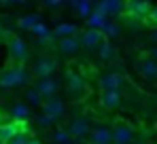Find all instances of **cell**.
<instances>
[{
	"label": "cell",
	"instance_id": "cell-30",
	"mask_svg": "<svg viewBox=\"0 0 157 144\" xmlns=\"http://www.w3.org/2000/svg\"><path fill=\"white\" fill-rule=\"evenodd\" d=\"M149 17H151V24H155V25H157V9H153V11L149 13Z\"/></svg>",
	"mask_w": 157,
	"mask_h": 144
},
{
	"label": "cell",
	"instance_id": "cell-12",
	"mask_svg": "<svg viewBox=\"0 0 157 144\" xmlns=\"http://www.w3.org/2000/svg\"><path fill=\"white\" fill-rule=\"evenodd\" d=\"M68 131H70L72 140H83V138H87V131H89V121L83 119V117L72 119L70 127H68Z\"/></svg>",
	"mask_w": 157,
	"mask_h": 144
},
{
	"label": "cell",
	"instance_id": "cell-34",
	"mask_svg": "<svg viewBox=\"0 0 157 144\" xmlns=\"http://www.w3.org/2000/svg\"><path fill=\"white\" fill-rule=\"evenodd\" d=\"M28 144H40V142H38V140H32V138H30V140H28Z\"/></svg>",
	"mask_w": 157,
	"mask_h": 144
},
{
	"label": "cell",
	"instance_id": "cell-18",
	"mask_svg": "<svg viewBox=\"0 0 157 144\" xmlns=\"http://www.w3.org/2000/svg\"><path fill=\"white\" fill-rule=\"evenodd\" d=\"M78 28L75 24H59L55 30H53V38L57 36V38H62V36H72V34H77Z\"/></svg>",
	"mask_w": 157,
	"mask_h": 144
},
{
	"label": "cell",
	"instance_id": "cell-1",
	"mask_svg": "<svg viewBox=\"0 0 157 144\" xmlns=\"http://www.w3.org/2000/svg\"><path fill=\"white\" fill-rule=\"evenodd\" d=\"M28 81H30V74L21 64H17V66H13V68H9V70H4L0 74V87H4V89L26 85Z\"/></svg>",
	"mask_w": 157,
	"mask_h": 144
},
{
	"label": "cell",
	"instance_id": "cell-17",
	"mask_svg": "<svg viewBox=\"0 0 157 144\" xmlns=\"http://www.w3.org/2000/svg\"><path fill=\"white\" fill-rule=\"evenodd\" d=\"M32 32L36 34V38H38V43H43V45H47L49 40H51V32H49V28L43 24V21H36V24L32 25Z\"/></svg>",
	"mask_w": 157,
	"mask_h": 144
},
{
	"label": "cell",
	"instance_id": "cell-31",
	"mask_svg": "<svg viewBox=\"0 0 157 144\" xmlns=\"http://www.w3.org/2000/svg\"><path fill=\"white\" fill-rule=\"evenodd\" d=\"M147 55H149L151 59H155V62H157V49H151V51H147Z\"/></svg>",
	"mask_w": 157,
	"mask_h": 144
},
{
	"label": "cell",
	"instance_id": "cell-38",
	"mask_svg": "<svg viewBox=\"0 0 157 144\" xmlns=\"http://www.w3.org/2000/svg\"><path fill=\"white\" fill-rule=\"evenodd\" d=\"M0 36H2V32H0Z\"/></svg>",
	"mask_w": 157,
	"mask_h": 144
},
{
	"label": "cell",
	"instance_id": "cell-5",
	"mask_svg": "<svg viewBox=\"0 0 157 144\" xmlns=\"http://www.w3.org/2000/svg\"><path fill=\"white\" fill-rule=\"evenodd\" d=\"M38 91H40V96L43 97H49V96H55L59 89H62V83H59V78H55V76H40L38 81H36V85H34Z\"/></svg>",
	"mask_w": 157,
	"mask_h": 144
},
{
	"label": "cell",
	"instance_id": "cell-21",
	"mask_svg": "<svg viewBox=\"0 0 157 144\" xmlns=\"http://www.w3.org/2000/svg\"><path fill=\"white\" fill-rule=\"evenodd\" d=\"M53 142L55 144H72V136L68 129H55L53 131Z\"/></svg>",
	"mask_w": 157,
	"mask_h": 144
},
{
	"label": "cell",
	"instance_id": "cell-39",
	"mask_svg": "<svg viewBox=\"0 0 157 144\" xmlns=\"http://www.w3.org/2000/svg\"><path fill=\"white\" fill-rule=\"evenodd\" d=\"M0 144H2V142H0Z\"/></svg>",
	"mask_w": 157,
	"mask_h": 144
},
{
	"label": "cell",
	"instance_id": "cell-7",
	"mask_svg": "<svg viewBox=\"0 0 157 144\" xmlns=\"http://www.w3.org/2000/svg\"><path fill=\"white\" fill-rule=\"evenodd\" d=\"M87 142L89 144H113L110 127H104V125L89 127V131H87Z\"/></svg>",
	"mask_w": 157,
	"mask_h": 144
},
{
	"label": "cell",
	"instance_id": "cell-11",
	"mask_svg": "<svg viewBox=\"0 0 157 144\" xmlns=\"http://www.w3.org/2000/svg\"><path fill=\"white\" fill-rule=\"evenodd\" d=\"M57 49H59V53H64V55H77L78 51H81V40H78V36H62L59 38V43H57Z\"/></svg>",
	"mask_w": 157,
	"mask_h": 144
},
{
	"label": "cell",
	"instance_id": "cell-9",
	"mask_svg": "<svg viewBox=\"0 0 157 144\" xmlns=\"http://www.w3.org/2000/svg\"><path fill=\"white\" fill-rule=\"evenodd\" d=\"M9 53L17 64H24L28 59V45L19 38V36H11L9 38Z\"/></svg>",
	"mask_w": 157,
	"mask_h": 144
},
{
	"label": "cell",
	"instance_id": "cell-14",
	"mask_svg": "<svg viewBox=\"0 0 157 144\" xmlns=\"http://www.w3.org/2000/svg\"><path fill=\"white\" fill-rule=\"evenodd\" d=\"M128 13H130L132 17L142 19V17H149L151 6H149L147 0H130V2H128Z\"/></svg>",
	"mask_w": 157,
	"mask_h": 144
},
{
	"label": "cell",
	"instance_id": "cell-29",
	"mask_svg": "<svg viewBox=\"0 0 157 144\" xmlns=\"http://www.w3.org/2000/svg\"><path fill=\"white\" fill-rule=\"evenodd\" d=\"M62 2H66V0H45V4H47L49 9H57Z\"/></svg>",
	"mask_w": 157,
	"mask_h": 144
},
{
	"label": "cell",
	"instance_id": "cell-4",
	"mask_svg": "<svg viewBox=\"0 0 157 144\" xmlns=\"http://www.w3.org/2000/svg\"><path fill=\"white\" fill-rule=\"evenodd\" d=\"M57 68H59V64H57L55 57H40V59H36V64L32 66V74H34L36 78H40V76H51V74H55Z\"/></svg>",
	"mask_w": 157,
	"mask_h": 144
},
{
	"label": "cell",
	"instance_id": "cell-24",
	"mask_svg": "<svg viewBox=\"0 0 157 144\" xmlns=\"http://www.w3.org/2000/svg\"><path fill=\"white\" fill-rule=\"evenodd\" d=\"M36 21H40V15H26V17H21L17 21V25L24 28V30H32V25L36 24Z\"/></svg>",
	"mask_w": 157,
	"mask_h": 144
},
{
	"label": "cell",
	"instance_id": "cell-22",
	"mask_svg": "<svg viewBox=\"0 0 157 144\" xmlns=\"http://www.w3.org/2000/svg\"><path fill=\"white\" fill-rule=\"evenodd\" d=\"M11 115H13V119L24 121V119L30 117V106H28V104H15L13 110H11Z\"/></svg>",
	"mask_w": 157,
	"mask_h": 144
},
{
	"label": "cell",
	"instance_id": "cell-20",
	"mask_svg": "<svg viewBox=\"0 0 157 144\" xmlns=\"http://www.w3.org/2000/svg\"><path fill=\"white\" fill-rule=\"evenodd\" d=\"M98 51H100L98 57H100L102 62H110V59H113V47H110V43H108L106 38L98 45Z\"/></svg>",
	"mask_w": 157,
	"mask_h": 144
},
{
	"label": "cell",
	"instance_id": "cell-36",
	"mask_svg": "<svg viewBox=\"0 0 157 144\" xmlns=\"http://www.w3.org/2000/svg\"><path fill=\"white\" fill-rule=\"evenodd\" d=\"M2 2H13V0H2Z\"/></svg>",
	"mask_w": 157,
	"mask_h": 144
},
{
	"label": "cell",
	"instance_id": "cell-27",
	"mask_svg": "<svg viewBox=\"0 0 157 144\" xmlns=\"http://www.w3.org/2000/svg\"><path fill=\"white\" fill-rule=\"evenodd\" d=\"M77 11H78V15L87 17V15L91 13V2H85V0H81V2H77Z\"/></svg>",
	"mask_w": 157,
	"mask_h": 144
},
{
	"label": "cell",
	"instance_id": "cell-16",
	"mask_svg": "<svg viewBox=\"0 0 157 144\" xmlns=\"http://www.w3.org/2000/svg\"><path fill=\"white\" fill-rule=\"evenodd\" d=\"M100 102H102V106H104V108L115 110V108H119V106H121V93H119V91H102Z\"/></svg>",
	"mask_w": 157,
	"mask_h": 144
},
{
	"label": "cell",
	"instance_id": "cell-2",
	"mask_svg": "<svg viewBox=\"0 0 157 144\" xmlns=\"http://www.w3.org/2000/svg\"><path fill=\"white\" fill-rule=\"evenodd\" d=\"M64 89H66V93L68 97H81L85 93V81H83V76H78L75 70H66L64 74Z\"/></svg>",
	"mask_w": 157,
	"mask_h": 144
},
{
	"label": "cell",
	"instance_id": "cell-19",
	"mask_svg": "<svg viewBox=\"0 0 157 144\" xmlns=\"http://www.w3.org/2000/svg\"><path fill=\"white\" fill-rule=\"evenodd\" d=\"M106 21H108V19H106V15L98 13V11H96V13H89V15H87V25H89V28H98V30H102Z\"/></svg>",
	"mask_w": 157,
	"mask_h": 144
},
{
	"label": "cell",
	"instance_id": "cell-33",
	"mask_svg": "<svg viewBox=\"0 0 157 144\" xmlns=\"http://www.w3.org/2000/svg\"><path fill=\"white\" fill-rule=\"evenodd\" d=\"M151 38H153V43H155V45H157V30H155V32H153V36H151Z\"/></svg>",
	"mask_w": 157,
	"mask_h": 144
},
{
	"label": "cell",
	"instance_id": "cell-23",
	"mask_svg": "<svg viewBox=\"0 0 157 144\" xmlns=\"http://www.w3.org/2000/svg\"><path fill=\"white\" fill-rule=\"evenodd\" d=\"M26 100H28V104H32V106H40L45 97L40 96V91H38L36 87H30L26 91Z\"/></svg>",
	"mask_w": 157,
	"mask_h": 144
},
{
	"label": "cell",
	"instance_id": "cell-13",
	"mask_svg": "<svg viewBox=\"0 0 157 144\" xmlns=\"http://www.w3.org/2000/svg\"><path fill=\"white\" fill-rule=\"evenodd\" d=\"M123 85V76L119 72H108L100 78V87L102 91H119V87Z\"/></svg>",
	"mask_w": 157,
	"mask_h": 144
},
{
	"label": "cell",
	"instance_id": "cell-37",
	"mask_svg": "<svg viewBox=\"0 0 157 144\" xmlns=\"http://www.w3.org/2000/svg\"><path fill=\"white\" fill-rule=\"evenodd\" d=\"M13 2H17V0H13ZM19 2H24V0H19Z\"/></svg>",
	"mask_w": 157,
	"mask_h": 144
},
{
	"label": "cell",
	"instance_id": "cell-32",
	"mask_svg": "<svg viewBox=\"0 0 157 144\" xmlns=\"http://www.w3.org/2000/svg\"><path fill=\"white\" fill-rule=\"evenodd\" d=\"M77 2H81V0H72L70 4H72V6H77ZM85 2H94V0H85Z\"/></svg>",
	"mask_w": 157,
	"mask_h": 144
},
{
	"label": "cell",
	"instance_id": "cell-25",
	"mask_svg": "<svg viewBox=\"0 0 157 144\" xmlns=\"http://www.w3.org/2000/svg\"><path fill=\"white\" fill-rule=\"evenodd\" d=\"M28 140H30V134H28L26 129H21V131H17L13 138H9L4 144H28Z\"/></svg>",
	"mask_w": 157,
	"mask_h": 144
},
{
	"label": "cell",
	"instance_id": "cell-3",
	"mask_svg": "<svg viewBox=\"0 0 157 144\" xmlns=\"http://www.w3.org/2000/svg\"><path fill=\"white\" fill-rule=\"evenodd\" d=\"M40 106H43V112L51 115L55 121L59 119V117H64V112H66V104H64V100H62V97H57V93H55V96L45 97Z\"/></svg>",
	"mask_w": 157,
	"mask_h": 144
},
{
	"label": "cell",
	"instance_id": "cell-28",
	"mask_svg": "<svg viewBox=\"0 0 157 144\" xmlns=\"http://www.w3.org/2000/svg\"><path fill=\"white\" fill-rule=\"evenodd\" d=\"M102 32H104V36H117V34H119V28L115 24H110V21H106L104 28H102Z\"/></svg>",
	"mask_w": 157,
	"mask_h": 144
},
{
	"label": "cell",
	"instance_id": "cell-6",
	"mask_svg": "<svg viewBox=\"0 0 157 144\" xmlns=\"http://www.w3.org/2000/svg\"><path fill=\"white\" fill-rule=\"evenodd\" d=\"M110 134H113V144H130L132 140H134V129H132V125L123 123V121L115 123V127L110 129Z\"/></svg>",
	"mask_w": 157,
	"mask_h": 144
},
{
	"label": "cell",
	"instance_id": "cell-10",
	"mask_svg": "<svg viewBox=\"0 0 157 144\" xmlns=\"http://www.w3.org/2000/svg\"><path fill=\"white\" fill-rule=\"evenodd\" d=\"M21 129H26V125H24V121H19V119H13L9 123H0V142L4 144L9 138H13Z\"/></svg>",
	"mask_w": 157,
	"mask_h": 144
},
{
	"label": "cell",
	"instance_id": "cell-8",
	"mask_svg": "<svg viewBox=\"0 0 157 144\" xmlns=\"http://www.w3.org/2000/svg\"><path fill=\"white\" fill-rule=\"evenodd\" d=\"M78 40H81V47L96 49L102 40H104V32H102V30H98V28H87L85 32H81Z\"/></svg>",
	"mask_w": 157,
	"mask_h": 144
},
{
	"label": "cell",
	"instance_id": "cell-35",
	"mask_svg": "<svg viewBox=\"0 0 157 144\" xmlns=\"http://www.w3.org/2000/svg\"><path fill=\"white\" fill-rule=\"evenodd\" d=\"M130 144H144V142H136V140H132V142Z\"/></svg>",
	"mask_w": 157,
	"mask_h": 144
},
{
	"label": "cell",
	"instance_id": "cell-26",
	"mask_svg": "<svg viewBox=\"0 0 157 144\" xmlns=\"http://www.w3.org/2000/svg\"><path fill=\"white\" fill-rule=\"evenodd\" d=\"M55 119H53L51 115H47V112H40V115H36V125L38 127H43V129H47V127H51Z\"/></svg>",
	"mask_w": 157,
	"mask_h": 144
},
{
	"label": "cell",
	"instance_id": "cell-15",
	"mask_svg": "<svg viewBox=\"0 0 157 144\" xmlns=\"http://www.w3.org/2000/svg\"><path fill=\"white\" fill-rule=\"evenodd\" d=\"M138 72H140L142 78H147V81H155V78H157V62H155V59H151V57L142 59V62L138 64Z\"/></svg>",
	"mask_w": 157,
	"mask_h": 144
}]
</instances>
